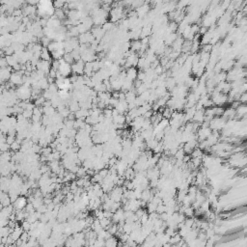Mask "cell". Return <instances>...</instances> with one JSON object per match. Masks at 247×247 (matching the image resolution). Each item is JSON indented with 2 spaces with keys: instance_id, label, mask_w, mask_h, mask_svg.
<instances>
[{
  "instance_id": "cell-1",
  "label": "cell",
  "mask_w": 247,
  "mask_h": 247,
  "mask_svg": "<svg viewBox=\"0 0 247 247\" xmlns=\"http://www.w3.org/2000/svg\"><path fill=\"white\" fill-rule=\"evenodd\" d=\"M59 61H60V67H59L58 72H59L64 77H68V76H70V75H72V65L69 64V63H67V62H66L63 58L59 59Z\"/></svg>"
},
{
  "instance_id": "cell-2",
  "label": "cell",
  "mask_w": 247,
  "mask_h": 247,
  "mask_svg": "<svg viewBox=\"0 0 247 247\" xmlns=\"http://www.w3.org/2000/svg\"><path fill=\"white\" fill-rule=\"evenodd\" d=\"M28 205V199L26 198L25 196H18V198L16 199L14 203H13V206H14V209L16 212L18 211H22L26 208V206Z\"/></svg>"
},
{
  "instance_id": "cell-3",
  "label": "cell",
  "mask_w": 247,
  "mask_h": 247,
  "mask_svg": "<svg viewBox=\"0 0 247 247\" xmlns=\"http://www.w3.org/2000/svg\"><path fill=\"white\" fill-rule=\"evenodd\" d=\"M84 69H85V62L80 60L75 61V63L72 64V72L77 75H84Z\"/></svg>"
},
{
  "instance_id": "cell-4",
  "label": "cell",
  "mask_w": 247,
  "mask_h": 247,
  "mask_svg": "<svg viewBox=\"0 0 247 247\" xmlns=\"http://www.w3.org/2000/svg\"><path fill=\"white\" fill-rule=\"evenodd\" d=\"M122 220H125V209L121 208L117 212H114L112 216V222L113 223H119Z\"/></svg>"
},
{
  "instance_id": "cell-5",
  "label": "cell",
  "mask_w": 247,
  "mask_h": 247,
  "mask_svg": "<svg viewBox=\"0 0 247 247\" xmlns=\"http://www.w3.org/2000/svg\"><path fill=\"white\" fill-rule=\"evenodd\" d=\"M24 231H23V229L21 228V226H19V225H18L16 226V227L14 229V231L12 232V234H10V236L13 237V240H15V241H16L18 240V238H20V237H21V234H22V233H23Z\"/></svg>"
},
{
  "instance_id": "cell-6",
  "label": "cell",
  "mask_w": 247,
  "mask_h": 247,
  "mask_svg": "<svg viewBox=\"0 0 247 247\" xmlns=\"http://www.w3.org/2000/svg\"><path fill=\"white\" fill-rule=\"evenodd\" d=\"M48 165L49 167H50V170L53 172V173H55V174L58 175V173L61 169V165H60V162H59V160H52V161L50 162H48Z\"/></svg>"
},
{
  "instance_id": "cell-7",
  "label": "cell",
  "mask_w": 247,
  "mask_h": 247,
  "mask_svg": "<svg viewBox=\"0 0 247 247\" xmlns=\"http://www.w3.org/2000/svg\"><path fill=\"white\" fill-rule=\"evenodd\" d=\"M51 52L49 51V49L47 47H43L42 52H41V59L46 60V61H50L51 60Z\"/></svg>"
},
{
  "instance_id": "cell-8",
  "label": "cell",
  "mask_w": 247,
  "mask_h": 247,
  "mask_svg": "<svg viewBox=\"0 0 247 247\" xmlns=\"http://www.w3.org/2000/svg\"><path fill=\"white\" fill-rule=\"evenodd\" d=\"M137 72H136V70H135L134 68L132 67H130L129 69H127V71H126V78L127 79H129V80H134L135 78L137 77Z\"/></svg>"
},
{
  "instance_id": "cell-9",
  "label": "cell",
  "mask_w": 247,
  "mask_h": 247,
  "mask_svg": "<svg viewBox=\"0 0 247 247\" xmlns=\"http://www.w3.org/2000/svg\"><path fill=\"white\" fill-rule=\"evenodd\" d=\"M117 245H118V240L116 237H114V236H111L107 240H105V246L116 247Z\"/></svg>"
},
{
  "instance_id": "cell-10",
  "label": "cell",
  "mask_w": 247,
  "mask_h": 247,
  "mask_svg": "<svg viewBox=\"0 0 247 247\" xmlns=\"http://www.w3.org/2000/svg\"><path fill=\"white\" fill-rule=\"evenodd\" d=\"M43 110H44V114L47 115V116H52L53 114L56 113V110L54 106H43Z\"/></svg>"
},
{
  "instance_id": "cell-11",
  "label": "cell",
  "mask_w": 247,
  "mask_h": 247,
  "mask_svg": "<svg viewBox=\"0 0 247 247\" xmlns=\"http://www.w3.org/2000/svg\"><path fill=\"white\" fill-rule=\"evenodd\" d=\"M63 59L67 62V63L71 64V65L75 62V57H73V55L72 54V52H66L63 56Z\"/></svg>"
},
{
  "instance_id": "cell-12",
  "label": "cell",
  "mask_w": 247,
  "mask_h": 247,
  "mask_svg": "<svg viewBox=\"0 0 247 247\" xmlns=\"http://www.w3.org/2000/svg\"><path fill=\"white\" fill-rule=\"evenodd\" d=\"M101 222V225L104 227V229L105 230H108V228L110 227L111 225V221H110V218H107V217H104L102 219L100 220Z\"/></svg>"
},
{
  "instance_id": "cell-13",
  "label": "cell",
  "mask_w": 247,
  "mask_h": 247,
  "mask_svg": "<svg viewBox=\"0 0 247 247\" xmlns=\"http://www.w3.org/2000/svg\"><path fill=\"white\" fill-rule=\"evenodd\" d=\"M85 176H87V169L83 166H80L76 173V177L77 178H84Z\"/></svg>"
},
{
  "instance_id": "cell-14",
  "label": "cell",
  "mask_w": 247,
  "mask_h": 247,
  "mask_svg": "<svg viewBox=\"0 0 247 247\" xmlns=\"http://www.w3.org/2000/svg\"><path fill=\"white\" fill-rule=\"evenodd\" d=\"M20 226H21V228L23 229V231H25V232H29L31 230V223L26 219L22 221V223Z\"/></svg>"
},
{
  "instance_id": "cell-15",
  "label": "cell",
  "mask_w": 247,
  "mask_h": 247,
  "mask_svg": "<svg viewBox=\"0 0 247 247\" xmlns=\"http://www.w3.org/2000/svg\"><path fill=\"white\" fill-rule=\"evenodd\" d=\"M20 149H21V144L18 143V141H16V140L11 145V150L13 151V152H15V153L20 151Z\"/></svg>"
},
{
  "instance_id": "cell-16",
  "label": "cell",
  "mask_w": 247,
  "mask_h": 247,
  "mask_svg": "<svg viewBox=\"0 0 247 247\" xmlns=\"http://www.w3.org/2000/svg\"><path fill=\"white\" fill-rule=\"evenodd\" d=\"M22 114H23L24 117H25L26 119H28V120H29V119H32V116H33V110H27V109H25V110H23Z\"/></svg>"
},
{
  "instance_id": "cell-17",
  "label": "cell",
  "mask_w": 247,
  "mask_h": 247,
  "mask_svg": "<svg viewBox=\"0 0 247 247\" xmlns=\"http://www.w3.org/2000/svg\"><path fill=\"white\" fill-rule=\"evenodd\" d=\"M36 211H38L41 213H46L47 212V206L46 204H43L42 206H40V207L37 209Z\"/></svg>"
},
{
  "instance_id": "cell-18",
  "label": "cell",
  "mask_w": 247,
  "mask_h": 247,
  "mask_svg": "<svg viewBox=\"0 0 247 247\" xmlns=\"http://www.w3.org/2000/svg\"><path fill=\"white\" fill-rule=\"evenodd\" d=\"M9 149H11V145L10 144H8L7 142L6 143H1V152H7L9 151Z\"/></svg>"
},
{
  "instance_id": "cell-19",
  "label": "cell",
  "mask_w": 247,
  "mask_h": 247,
  "mask_svg": "<svg viewBox=\"0 0 247 247\" xmlns=\"http://www.w3.org/2000/svg\"><path fill=\"white\" fill-rule=\"evenodd\" d=\"M16 140V136H14V135H9V134L7 135V143L10 144V145H12V144H13Z\"/></svg>"
},
{
  "instance_id": "cell-20",
  "label": "cell",
  "mask_w": 247,
  "mask_h": 247,
  "mask_svg": "<svg viewBox=\"0 0 247 247\" xmlns=\"http://www.w3.org/2000/svg\"><path fill=\"white\" fill-rule=\"evenodd\" d=\"M39 1H40V0H27V3L29 4V5L34 6V5H36V4L38 3Z\"/></svg>"
}]
</instances>
